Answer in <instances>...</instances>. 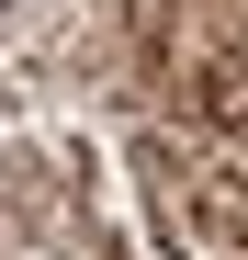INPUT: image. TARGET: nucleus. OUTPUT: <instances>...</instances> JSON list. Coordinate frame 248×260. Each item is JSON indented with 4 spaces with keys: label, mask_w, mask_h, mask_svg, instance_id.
<instances>
[]
</instances>
